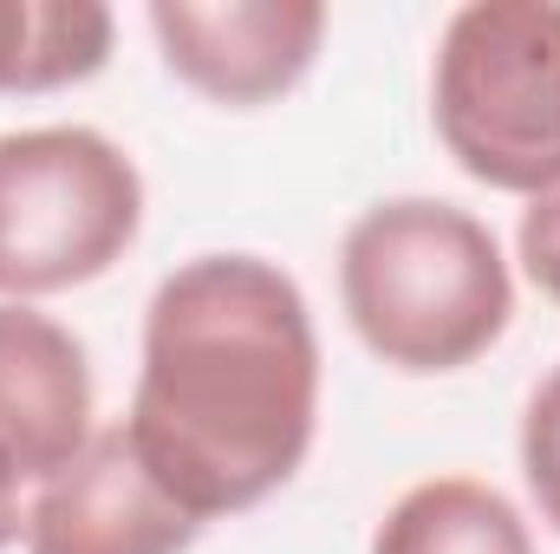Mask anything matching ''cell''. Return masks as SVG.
Masks as SVG:
<instances>
[{"label": "cell", "instance_id": "cell-1", "mask_svg": "<svg viewBox=\"0 0 560 554\" xmlns=\"http://www.w3.org/2000/svg\"><path fill=\"white\" fill-rule=\"evenodd\" d=\"M319 430V333L268 255H196L143 307L125 437L209 529L293 483Z\"/></svg>", "mask_w": 560, "mask_h": 554}, {"label": "cell", "instance_id": "cell-2", "mask_svg": "<svg viewBox=\"0 0 560 554\" xmlns=\"http://www.w3.org/2000/svg\"><path fill=\"white\" fill-rule=\"evenodd\" d=\"M339 300L372 359L436 379L476 366L515 320L495 229L443 196H385L339 242Z\"/></svg>", "mask_w": 560, "mask_h": 554}, {"label": "cell", "instance_id": "cell-3", "mask_svg": "<svg viewBox=\"0 0 560 554\" xmlns=\"http://www.w3.org/2000/svg\"><path fill=\"white\" fill-rule=\"evenodd\" d=\"M430 118L463 176L502 196L560 189V0H469L430 59Z\"/></svg>", "mask_w": 560, "mask_h": 554}, {"label": "cell", "instance_id": "cell-4", "mask_svg": "<svg viewBox=\"0 0 560 554\" xmlns=\"http://www.w3.org/2000/svg\"><path fill=\"white\" fill-rule=\"evenodd\" d=\"M143 229V176L92 125L0 138V300H46L112 275Z\"/></svg>", "mask_w": 560, "mask_h": 554}, {"label": "cell", "instance_id": "cell-5", "mask_svg": "<svg viewBox=\"0 0 560 554\" xmlns=\"http://www.w3.org/2000/svg\"><path fill=\"white\" fill-rule=\"evenodd\" d=\"M163 66L209 105L255 112L293 92L326 39L319 0H150Z\"/></svg>", "mask_w": 560, "mask_h": 554}, {"label": "cell", "instance_id": "cell-6", "mask_svg": "<svg viewBox=\"0 0 560 554\" xmlns=\"http://www.w3.org/2000/svg\"><path fill=\"white\" fill-rule=\"evenodd\" d=\"M202 522L143 470L125 424H98L92 443L26 496V554H189Z\"/></svg>", "mask_w": 560, "mask_h": 554}, {"label": "cell", "instance_id": "cell-7", "mask_svg": "<svg viewBox=\"0 0 560 554\" xmlns=\"http://www.w3.org/2000/svg\"><path fill=\"white\" fill-rule=\"evenodd\" d=\"M92 430L98 385L79 333L33 300H0V443L20 476L39 489L92 443Z\"/></svg>", "mask_w": 560, "mask_h": 554}, {"label": "cell", "instance_id": "cell-8", "mask_svg": "<svg viewBox=\"0 0 560 554\" xmlns=\"http://www.w3.org/2000/svg\"><path fill=\"white\" fill-rule=\"evenodd\" d=\"M372 554H535V535L495 483L430 476L385 509Z\"/></svg>", "mask_w": 560, "mask_h": 554}, {"label": "cell", "instance_id": "cell-9", "mask_svg": "<svg viewBox=\"0 0 560 554\" xmlns=\"http://www.w3.org/2000/svg\"><path fill=\"white\" fill-rule=\"evenodd\" d=\"M118 39L98 0H0V92L39 99L105 72Z\"/></svg>", "mask_w": 560, "mask_h": 554}, {"label": "cell", "instance_id": "cell-10", "mask_svg": "<svg viewBox=\"0 0 560 554\" xmlns=\"http://www.w3.org/2000/svg\"><path fill=\"white\" fill-rule=\"evenodd\" d=\"M522 476H528V496H535L541 522L560 535V366L528 392V412H522Z\"/></svg>", "mask_w": 560, "mask_h": 554}, {"label": "cell", "instance_id": "cell-11", "mask_svg": "<svg viewBox=\"0 0 560 554\" xmlns=\"http://www.w3.org/2000/svg\"><path fill=\"white\" fill-rule=\"evenodd\" d=\"M515 262L522 275L535 280L548 300H560V189L535 196L522 209V229H515Z\"/></svg>", "mask_w": 560, "mask_h": 554}, {"label": "cell", "instance_id": "cell-12", "mask_svg": "<svg viewBox=\"0 0 560 554\" xmlns=\"http://www.w3.org/2000/svg\"><path fill=\"white\" fill-rule=\"evenodd\" d=\"M20 535H26V476L0 443V549H13Z\"/></svg>", "mask_w": 560, "mask_h": 554}]
</instances>
